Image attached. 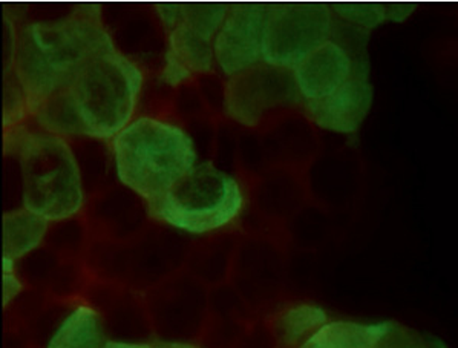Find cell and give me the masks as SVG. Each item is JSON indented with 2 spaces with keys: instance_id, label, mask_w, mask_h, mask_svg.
<instances>
[{
  "instance_id": "cell-1",
  "label": "cell",
  "mask_w": 458,
  "mask_h": 348,
  "mask_svg": "<svg viewBox=\"0 0 458 348\" xmlns=\"http://www.w3.org/2000/svg\"><path fill=\"white\" fill-rule=\"evenodd\" d=\"M143 75L115 47L88 60L34 113L51 134L114 139L132 123Z\"/></svg>"
},
{
  "instance_id": "cell-2",
  "label": "cell",
  "mask_w": 458,
  "mask_h": 348,
  "mask_svg": "<svg viewBox=\"0 0 458 348\" xmlns=\"http://www.w3.org/2000/svg\"><path fill=\"white\" fill-rule=\"evenodd\" d=\"M113 47V38L103 28L102 10L92 4L77 5L57 21L21 28L14 70L27 94L28 113L34 115L88 60Z\"/></svg>"
},
{
  "instance_id": "cell-3",
  "label": "cell",
  "mask_w": 458,
  "mask_h": 348,
  "mask_svg": "<svg viewBox=\"0 0 458 348\" xmlns=\"http://www.w3.org/2000/svg\"><path fill=\"white\" fill-rule=\"evenodd\" d=\"M120 182L148 203L163 199L187 172L197 166V150L175 124L141 117L113 139Z\"/></svg>"
},
{
  "instance_id": "cell-4",
  "label": "cell",
  "mask_w": 458,
  "mask_h": 348,
  "mask_svg": "<svg viewBox=\"0 0 458 348\" xmlns=\"http://www.w3.org/2000/svg\"><path fill=\"white\" fill-rule=\"evenodd\" d=\"M16 154L25 209L45 220H66L83 204L81 171L62 137L43 132H5V154Z\"/></svg>"
},
{
  "instance_id": "cell-5",
  "label": "cell",
  "mask_w": 458,
  "mask_h": 348,
  "mask_svg": "<svg viewBox=\"0 0 458 348\" xmlns=\"http://www.w3.org/2000/svg\"><path fill=\"white\" fill-rule=\"evenodd\" d=\"M242 191L233 175L203 163L187 172L163 199L149 204L150 214L191 233L216 231L242 209Z\"/></svg>"
},
{
  "instance_id": "cell-6",
  "label": "cell",
  "mask_w": 458,
  "mask_h": 348,
  "mask_svg": "<svg viewBox=\"0 0 458 348\" xmlns=\"http://www.w3.org/2000/svg\"><path fill=\"white\" fill-rule=\"evenodd\" d=\"M169 32L163 81L178 85L212 70L215 40L229 14V4H161L157 6Z\"/></svg>"
},
{
  "instance_id": "cell-7",
  "label": "cell",
  "mask_w": 458,
  "mask_h": 348,
  "mask_svg": "<svg viewBox=\"0 0 458 348\" xmlns=\"http://www.w3.org/2000/svg\"><path fill=\"white\" fill-rule=\"evenodd\" d=\"M333 17L330 6L316 2L267 6L262 62L293 71L320 45L328 42Z\"/></svg>"
},
{
  "instance_id": "cell-8",
  "label": "cell",
  "mask_w": 458,
  "mask_h": 348,
  "mask_svg": "<svg viewBox=\"0 0 458 348\" xmlns=\"http://www.w3.org/2000/svg\"><path fill=\"white\" fill-rule=\"evenodd\" d=\"M299 96L293 71L259 62L230 77L225 88V111L236 122L255 128L267 114L293 105Z\"/></svg>"
},
{
  "instance_id": "cell-9",
  "label": "cell",
  "mask_w": 458,
  "mask_h": 348,
  "mask_svg": "<svg viewBox=\"0 0 458 348\" xmlns=\"http://www.w3.org/2000/svg\"><path fill=\"white\" fill-rule=\"evenodd\" d=\"M267 6L256 2L230 5L215 40V59L225 75L233 77L262 62Z\"/></svg>"
},
{
  "instance_id": "cell-10",
  "label": "cell",
  "mask_w": 458,
  "mask_h": 348,
  "mask_svg": "<svg viewBox=\"0 0 458 348\" xmlns=\"http://www.w3.org/2000/svg\"><path fill=\"white\" fill-rule=\"evenodd\" d=\"M373 103V86L367 62H354L352 74L344 85L320 100L305 102V111L316 126L352 134L360 128Z\"/></svg>"
},
{
  "instance_id": "cell-11",
  "label": "cell",
  "mask_w": 458,
  "mask_h": 348,
  "mask_svg": "<svg viewBox=\"0 0 458 348\" xmlns=\"http://www.w3.org/2000/svg\"><path fill=\"white\" fill-rule=\"evenodd\" d=\"M354 70L350 54L333 40L320 45L293 70L294 81L305 102L320 100L337 91Z\"/></svg>"
},
{
  "instance_id": "cell-12",
  "label": "cell",
  "mask_w": 458,
  "mask_h": 348,
  "mask_svg": "<svg viewBox=\"0 0 458 348\" xmlns=\"http://www.w3.org/2000/svg\"><path fill=\"white\" fill-rule=\"evenodd\" d=\"M394 327L395 324L389 321L376 324L327 322L299 348H382Z\"/></svg>"
},
{
  "instance_id": "cell-13",
  "label": "cell",
  "mask_w": 458,
  "mask_h": 348,
  "mask_svg": "<svg viewBox=\"0 0 458 348\" xmlns=\"http://www.w3.org/2000/svg\"><path fill=\"white\" fill-rule=\"evenodd\" d=\"M107 343L100 315L91 307L81 306L60 324L48 348H105Z\"/></svg>"
},
{
  "instance_id": "cell-14",
  "label": "cell",
  "mask_w": 458,
  "mask_h": 348,
  "mask_svg": "<svg viewBox=\"0 0 458 348\" xmlns=\"http://www.w3.org/2000/svg\"><path fill=\"white\" fill-rule=\"evenodd\" d=\"M48 231V220L21 209L4 215V257L16 261L34 250Z\"/></svg>"
},
{
  "instance_id": "cell-15",
  "label": "cell",
  "mask_w": 458,
  "mask_h": 348,
  "mask_svg": "<svg viewBox=\"0 0 458 348\" xmlns=\"http://www.w3.org/2000/svg\"><path fill=\"white\" fill-rule=\"evenodd\" d=\"M328 321L326 311L316 306H296L284 311L275 322V335L281 348L302 345ZM298 347V348H299Z\"/></svg>"
},
{
  "instance_id": "cell-16",
  "label": "cell",
  "mask_w": 458,
  "mask_h": 348,
  "mask_svg": "<svg viewBox=\"0 0 458 348\" xmlns=\"http://www.w3.org/2000/svg\"><path fill=\"white\" fill-rule=\"evenodd\" d=\"M28 113L27 94L16 70L4 71V128L16 126Z\"/></svg>"
},
{
  "instance_id": "cell-17",
  "label": "cell",
  "mask_w": 458,
  "mask_h": 348,
  "mask_svg": "<svg viewBox=\"0 0 458 348\" xmlns=\"http://www.w3.org/2000/svg\"><path fill=\"white\" fill-rule=\"evenodd\" d=\"M333 10L354 25L371 30L388 21V5L382 4H335Z\"/></svg>"
},
{
  "instance_id": "cell-18",
  "label": "cell",
  "mask_w": 458,
  "mask_h": 348,
  "mask_svg": "<svg viewBox=\"0 0 458 348\" xmlns=\"http://www.w3.org/2000/svg\"><path fill=\"white\" fill-rule=\"evenodd\" d=\"M4 71H10L16 64L17 40L19 34L16 32L14 23L10 21V17H4Z\"/></svg>"
},
{
  "instance_id": "cell-19",
  "label": "cell",
  "mask_w": 458,
  "mask_h": 348,
  "mask_svg": "<svg viewBox=\"0 0 458 348\" xmlns=\"http://www.w3.org/2000/svg\"><path fill=\"white\" fill-rule=\"evenodd\" d=\"M21 292V283L14 274H4V307Z\"/></svg>"
},
{
  "instance_id": "cell-20",
  "label": "cell",
  "mask_w": 458,
  "mask_h": 348,
  "mask_svg": "<svg viewBox=\"0 0 458 348\" xmlns=\"http://www.w3.org/2000/svg\"><path fill=\"white\" fill-rule=\"evenodd\" d=\"M414 10H416L414 4H394V5H388V21H406Z\"/></svg>"
},
{
  "instance_id": "cell-21",
  "label": "cell",
  "mask_w": 458,
  "mask_h": 348,
  "mask_svg": "<svg viewBox=\"0 0 458 348\" xmlns=\"http://www.w3.org/2000/svg\"><path fill=\"white\" fill-rule=\"evenodd\" d=\"M105 348H152L148 344L107 343Z\"/></svg>"
},
{
  "instance_id": "cell-22",
  "label": "cell",
  "mask_w": 458,
  "mask_h": 348,
  "mask_svg": "<svg viewBox=\"0 0 458 348\" xmlns=\"http://www.w3.org/2000/svg\"><path fill=\"white\" fill-rule=\"evenodd\" d=\"M394 348H446L445 345H443L440 341H434V344L432 343H427V344H411V345H400V347H394Z\"/></svg>"
},
{
  "instance_id": "cell-23",
  "label": "cell",
  "mask_w": 458,
  "mask_h": 348,
  "mask_svg": "<svg viewBox=\"0 0 458 348\" xmlns=\"http://www.w3.org/2000/svg\"><path fill=\"white\" fill-rule=\"evenodd\" d=\"M2 267H4V274H14V261L10 258L4 257Z\"/></svg>"
},
{
  "instance_id": "cell-24",
  "label": "cell",
  "mask_w": 458,
  "mask_h": 348,
  "mask_svg": "<svg viewBox=\"0 0 458 348\" xmlns=\"http://www.w3.org/2000/svg\"><path fill=\"white\" fill-rule=\"evenodd\" d=\"M163 348H193V347H189V345H180V344H176V345H169V347H163Z\"/></svg>"
}]
</instances>
